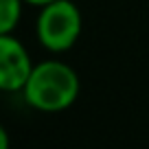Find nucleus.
Returning <instances> with one entry per match:
<instances>
[{
    "mask_svg": "<svg viewBox=\"0 0 149 149\" xmlns=\"http://www.w3.org/2000/svg\"><path fill=\"white\" fill-rule=\"evenodd\" d=\"M79 97V74L72 66L59 59H44L33 66L22 99L40 112H64Z\"/></svg>",
    "mask_w": 149,
    "mask_h": 149,
    "instance_id": "nucleus-1",
    "label": "nucleus"
},
{
    "mask_svg": "<svg viewBox=\"0 0 149 149\" xmlns=\"http://www.w3.org/2000/svg\"><path fill=\"white\" fill-rule=\"evenodd\" d=\"M84 29L79 7L72 0H53L40 7L35 22L37 42L48 53H66L77 44Z\"/></svg>",
    "mask_w": 149,
    "mask_h": 149,
    "instance_id": "nucleus-2",
    "label": "nucleus"
},
{
    "mask_svg": "<svg viewBox=\"0 0 149 149\" xmlns=\"http://www.w3.org/2000/svg\"><path fill=\"white\" fill-rule=\"evenodd\" d=\"M33 66L26 46L13 33L0 35V92H22Z\"/></svg>",
    "mask_w": 149,
    "mask_h": 149,
    "instance_id": "nucleus-3",
    "label": "nucleus"
},
{
    "mask_svg": "<svg viewBox=\"0 0 149 149\" xmlns=\"http://www.w3.org/2000/svg\"><path fill=\"white\" fill-rule=\"evenodd\" d=\"M22 0H0V35L13 33L22 20Z\"/></svg>",
    "mask_w": 149,
    "mask_h": 149,
    "instance_id": "nucleus-4",
    "label": "nucleus"
},
{
    "mask_svg": "<svg viewBox=\"0 0 149 149\" xmlns=\"http://www.w3.org/2000/svg\"><path fill=\"white\" fill-rule=\"evenodd\" d=\"M11 145V138H9V132L5 130V127L0 125V149H7Z\"/></svg>",
    "mask_w": 149,
    "mask_h": 149,
    "instance_id": "nucleus-5",
    "label": "nucleus"
},
{
    "mask_svg": "<svg viewBox=\"0 0 149 149\" xmlns=\"http://www.w3.org/2000/svg\"><path fill=\"white\" fill-rule=\"evenodd\" d=\"M24 5H33V7H44L48 5V2H53V0H22Z\"/></svg>",
    "mask_w": 149,
    "mask_h": 149,
    "instance_id": "nucleus-6",
    "label": "nucleus"
}]
</instances>
